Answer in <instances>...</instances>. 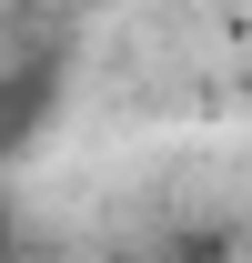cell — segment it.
Masks as SVG:
<instances>
[{"label":"cell","instance_id":"6da1fadb","mask_svg":"<svg viewBox=\"0 0 252 263\" xmlns=\"http://www.w3.org/2000/svg\"><path fill=\"white\" fill-rule=\"evenodd\" d=\"M0 243H10V202H0Z\"/></svg>","mask_w":252,"mask_h":263}]
</instances>
